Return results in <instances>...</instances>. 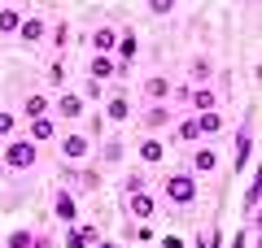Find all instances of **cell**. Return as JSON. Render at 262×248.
<instances>
[{"instance_id":"e0dca14e","label":"cell","mask_w":262,"mask_h":248,"mask_svg":"<svg viewBox=\"0 0 262 248\" xmlns=\"http://www.w3.org/2000/svg\"><path fill=\"white\" fill-rule=\"evenodd\" d=\"M114 74H118V61H114V57H101V53H92V61H88V79L105 83V79H114Z\"/></svg>"},{"instance_id":"7402d4cb","label":"cell","mask_w":262,"mask_h":248,"mask_svg":"<svg viewBox=\"0 0 262 248\" xmlns=\"http://www.w3.org/2000/svg\"><path fill=\"white\" fill-rule=\"evenodd\" d=\"M0 248H39V235L27 231V227H18V231H9V235L0 239Z\"/></svg>"},{"instance_id":"ac0fdd59","label":"cell","mask_w":262,"mask_h":248,"mask_svg":"<svg viewBox=\"0 0 262 248\" xmlns=\"http://www.w3.org/2000/svg\"><path fill=\"white\" fill-rule=\"evenodd\" d=\"M27 139H31V144H48V139H57V122H53V118L27 122Z\"/></svg>"},{"instance_id":"f35d334b","label":"cell","mask_w":262,"mask_h":248,"mask_svg":"<svg viewBox=\"0 0 262 248\" xmlns=\"http://www.w3.org/2000/svg\"><path fill=\"white\" fill-rule=\"evenodd\" d=\"M0 239H5V235H0Z\"/></svg>"},{"instance_id":"836d02e7","label":"cell","mask_w":262,"mask_h":248,"mask_svg":"<svg viewBox=\"0 0 262 248\" xmlns=\"http://www.w3.org/2000/svg\"><path fill=\"white\" fill-rule=\"evenodd\" d=\"M75 231H79V235H83V244H96V239H101V231H96L92 222H83V227H75Z\"/></svg>"},{"instance_id":"9c48e42d","label":"cell","mask_w":262,"mask_h":248,"mask_svg":"<svg viewBox=\"0 0 262 248\" xmlns=\"http://www.w3.org/2000/svg\"><path fill=\"white\" fill-rule=\"evenodd\" d=\"M18 39H22L27 48L44 44V39H48V22L39 18V13H27V18H22V27H18Z\"/></svg>"},{"instance_id":"d590c367","label":"cell","mask_w":262,"mask_h":248,"mask_svg":"<svg viewBox=\"0 0 262 248\" xmlns=\"http://www.w3.org/2000/svg\"><path fill=\"white\" fill-rule=\"evenodd\" d=\"M162 248H188V244H184L179 235H162Z\"/></svg>"},{"instance_id":"1f68e13d","label":"cell","mask_w":262,"mask_h":248,"mask_svg":"<svg viewBox=\"0 0 262 248\" xmlns=\"http://www.w3.org/2000/svg\"><path fill=\"white\" fill-rule=\"evenodd\" d=\"M245 213L258 218V183H249V192H245Z\"/></svg>"},{"instance_id":"ba28073f","label":"cell","mask_w":262,"mask_h":248,"mask_svg":"<svg viewBox=\"0 0 262 248\" xmlns=\"http://www.w3.org/2000/svg\"><path fill=\"white\" fill-rule=\"evenodd\" d=\"M170 96H175V83L166 74H149L144 79V101L149 105H170Z\"/></svg>"},{"instance_id":"6da1fadb","label":"cell","mask_w":262,"mask_h":248,"mask_svg":"<svg viewBox=\"0 0 262 248\" xmlns=\"http://www.w3.org/2000/svg\"><path fill=\"white\" fill-rule=\"evenodd\" d=\"M162 196H166V205H192L201 196V179L192 170H170L162 183Z\"/></svg>"},{"instance_id":"30bf717a","label":"cell","mask_w":262,"mask_h":248,"mask_svg":"<svg viewBox=\"0 0 262 248\" xmlns=\"http://www.w3.org/2000/svg\"><path fill=\"white\" fill-rule=\"evenodd\" d=\"M127 213L136 222H149L153 213H158V196L153 192H136V196H127Z\"/></svg>"},{"instance_id":"277c9868","label":"cell","mask_w":262,"mask_h":248,"mask_svg":"<svg viewBox=\"0 0 262 248\" xmlns=\"http://www.w3.org/2000/svg\"><path fill=\"white\" fill-rule=\"evenodd\" d=\"M61 179L70 192H101V165H66Z\"/></svg>"},{"instance_id":"f546056e","label":"cell","mask_w":262,"mask_h":248,"mask_svg":"<svg viewBox=\"0 0 262 248\" xmlns=\"http://www.w3.org/2000/svg\"><path fill=\"white\" fill-rule=\"evenodd\" d=\"M101 161H122V139H105V144H101Z\"/></svg>"},{"instance_id":"4dcf8cb0","label":"cell","mask_w":262,"mask_h":248,"mask_svg":"<svg viewBox=\"0 0 262 248\" xmlns=\"http://www.w3.org/2000/svg\"><path fill=\"white\" fill-rule=\"evenodd\" d=\"M179 0H149V13H158V18H166V13H175Z\"/></svg>"},{"instance_id":"cb8c5ba5","label":"cell","mask_w":262,"mask_h":248,"mask_svg":"<svg viewBox=\"0 0 262 248\" xmlns=\"http://www.w3.org/2000/svg\"><path fill=\"white\" fill-rule=\"evenodd\" d=\"M192 118H196L201 139H210V135H219V131H223V113H219V109H210V113H192Z\"/></svg>"},{"instance_id":"74e56055","label":"cell","mask_w":262,"mask_h":248,"mask_svg":"<svg viewBox=\"0 0 262 248\" xmlns=\"http://www.w3.org/2000/svg\"><path fill=\"white\" fill-rule=\"evenodd\" d=\"M88 248H118V244H110V239H96V244H88Z\"/></svg>"},{"instance_id":"4fadbf2b","label":"cell","mask_w":262,"mask_h":248,"mask_svg":"<svg viewBox=\"0 0 262 248\" xmlns=\"http://www.w3.org/2000/svg\"><path fill=\"white\" fill-rule=\"evenodd\" d=\"M114 44H118V27H114V22H101V27L92 31V53L114 57Z\"/></svg>"},{"instance_id":"603a6c76","label":"cell","mask_w":262,"mask_h":248,"mask_svg":"<svg viewBox=\"0 0 262 248\" xmlns=\"http://www.w3.org/2000/svg\"><path fill=\"white\" fill-rule=\"evenodd\" d=\"M188 79H192V87L210 83V79H214V61H210V57H192V65H188Z\"/></svg>"},{"instance_id":"484cf974","label":"cell","mask_w":262,"mask_h":248,"mask_svg":"<svg viewBox=\"0 0 262 248\" xmlns=\"http://www.w3.org/2000/svg\"><path fill=\"white\" fill-rule=\"evenodd\" d=\"M175 139H184V144H201V131H196V118H184L175 127Z\"/></svg>"},{"instance_id":"d6a6232c","label":"cell","mask_w":262,"mask_h":248,"mask_svg":"<svg viewBox=\"0 0 262 248\" xmlns=\"http://www.w3.org/2000/svg\"><path fill=\"white\" fill-rule=\"evenodd\" d=\"M61 248H88V244H83V235L70 227V231H66V239H61Z\"/></svg>"},{"instance_id":"5b68a950","label":"cell","mask_w":262,"mask_h":248,"mask_svg":"<svg viewBox=\"0 0 262 248\" xmlns=\"http://www.w3.org/2000/svg\"><path fill=\"white\" fill-rule=\"evenodd\" d=\"M188 170H192L196 179H210V175H219V148L214 144H192V157H188Z\"/></svg>"},{"instance_id":"5bb4252c","label":"cell","mask_w":262,"mask_h":248,"mask_svg":"<svg viewBox=\"0 0 262 248\" xmlns=\"http://www.w3.org/2000/svg\"><path fill=\"white\" fill-rule=\"evenodd\" d=\"M53 113V101H48V92H27V101H22V118L35 122V118H48Z\"/></svg>"},{"instance_id":"8d00e7d4","label":"cell","mask_w":262,"mask_h":248,"mask_svg":"<svg viewBox=\"0 0 262 248\" xmlns=\"http://www.w3.org/2000/svg\"><path fill=\"white\" fill-rule=\"evenodd\" d=\"M245 244H249V231H241V235H236V239H232L227 248H245Z\"/></svg>"},{"instance_id":"52a82bcc","label":"cell","mask_w":262,"mask_h":248,"mask_svg":"<svg viewBox=\"0 0 262 248\" xmlns=\"http://www.w3.org/2000/svg\"><path fill=\"white\" fill-rule=\"evenodd\" d=\"M53 113H57L61 122H79V118L88 113V105H83V96H79V92H61V96L53 101Z\"/></svg>"},{"instance_id":"44dd1931","label":"cell","mask_w":262,"mask_h":248,"mask_svg":"<svg viewBox=\"0 0 262 248\" xmlns=\"http://www.w3.org/2000/svg\"><path fill=\"white\" fill-rule=\"evenodd\" d=\"M22 18H27V13H22L18 5H0V35H18Z\"/></svg>"},{"instance_id":"d6986e66","label":"cell","mask_w":262,"mask_h":248,"mask_svg":"<svg viewBox=\"0 0 262 248\" xmlns=\"http://www.w3.org/2000/svg\"><path fill=\"white\" fill-rule=\"evenodd\" d=\"M249 153H253V127L245 122V127H241V135H236V157H232V165H236V170H245Z\"/></svg>"},{"instance_id":"3957f363","label":"cell","mask_w":262,"mask_h":248,"mask_svg":"<svg viewBox=\"0 0 262 248\" xmlns=\"http://www.w3.org/2000/svg\"><path fill=\"white\" fill-rule=\"evenodd\" d=\"M57 153H61L66 165H83L88 157H92V139H88L83 131H66L61 144H57Z\"/></svg>"},{"instance_id":"e575fe53","label":"cell","mask_w":262,"mask_h":248,"mask_svg":"<svg viewBox=\"0 0 262 248\" xmlns=\"http://www.w3.org/2000/svg\"><path fill=\"white\" fill-rule=\"evenodd\" d=\"M83 96H92V101H101V96H105V87H101L96 79H88V83H83Z\"/></svg>"},{"instance_id":"f1b7e54d","label":"cell","mask_w":262,"mask_h":248,"mask_svg":"<svg viewBox=\"0 0 262 248\" xmlns=\"http://www.w3.org/2000/svg\"><path fill=\"white\" fill-rule=\"evenodd\" d=\"M13 131H18V113L0 109V139H13Z\"/></svg>"},{"instance_id":"4316f807","label":"cell","mask_w":262,"mask_h":248,"mask_svg":"<svg viewBox=\"0 0 262 248\" xmlns=\"http://www.w3.org/2000/svg\"><path fill=\"white\" fill-rule=\"evenodd\" d=\"M48 39H53L57 53H66V44H70V22H57V27H48Z\"/></svg>"},{"instance_id":"7a4b0ae2","label":"cell","mask_w":262,"mask_h":248,"mask_svg":"<svg viewBox=\"0 0 262 248\" xmlns=\"http://www.w3.org/2000/svg\"><path fill=\"white\" fill-rule=\"evenodd\" d=\"M0 161H5V170H13V175L35 170V165H39V144H31L27 135H22V139H9L5 153H0Z\"/></svg>"},{"instance_id":"8992f818","label":"cell","mask_w":262,"mask_h":248,"mask_svg":"<svg viewBox=\"0 0 262 248\" xmlns=\"http://www.w3.org/2000/svg\"><path fill=\"white\" fill-rule=\"evenodd\" d=\"M114 61H118V74H127L131 70V61H136V57H140V35H136V31L131 27H122L118 31V44H114Z\"/></svg>"},{"instance_id":"7c38bea8","label":"cell","mask_w":262,"mask_h":248,"mask_svg":"<svg viewBox=\"0 0 262 248\" xmlns=\"http://www.w3.org/2000/svg\"><path fill=\"white\" fill-rule=\"evenodd\" d=\"M188 109H192V113H210V109H219V92L210 87V83L192 87V92H188Z\"/></svg>"},{"instance_id":"9a60e30c","label":"cell","mask_w":262,"mask_h":248,"mask_svg":"<svg viewBox=\"0 0 262 248\" xmlns=\"http://www.w3.org/2000/svg\"><path fill=\"white\" fill-rule=\"evenodd\" d=\"M136 153H140V161H144V165H158V161H166V139L144 135L140 144H136Z\"/></svg>"},{"instance_id":"d4e9b609","label":"cell","mask_w":262,"mask_h":248,"mask_svg":"<svg viewBox=\"0 0 262 248\" xmlns=\"http://www.w3.org/2000/svg\"><path fill=\"white\" fill-rule=\"evenodd\" d=\"M122 192H127V196H136V192H149V175H144V170H131V175L122 179Z\"/></svg>"},{"instance_id":"8fae6325","label":"cell","mask_w":262,"mask_h":248,"mask_svg":"<svg viewBox=\"0 0 262 248\" xmlns=\"http://www.w3.org/2000/svg\"><path fill=\"white\" fill-rule=\"evenodd\" d=\"M170 122H175V109H170V105H149V109L140 113V127L149 131H162V127H170Z\"/></svg>"},{"instance_id":"ffe728a7","label":"cell","mask_w":262,"mask_h":248,"mask_svg":"<svg viewBox=\"0 0 262 248\" xmlns=\"http://www.w3.org/2000/svg\"><path fill=\"white\" fill-rule=\"evenodd\" d=\"M101 118L105 122H127L131 118V101H127V96H110V101H105V113H101Z\"/></svg>"},{"instance_id":"2e32d148","label":"cell","mask_w":262,"mask_h":248,"mask_svg":"<svg viewBox=\"0 0 262 248\" xmlns=\"http://www.w3.org/2000/svg\"><path fill=\"white\" fill-rule=\"evenodd\" d=\"M53 213H57L61 222H70V227H75L79 209H75V192H70V187H57V196H53Z\"/></svg>"},{"instance_id":"83f0119b","label":"cell","mask_w":262,"mask_h":248,"mask_svg":"<svg viewBox=\"0 0 262 248\" xmlns=\"http://www.w3.org/2000/svg\"><path fill=\"white\" fill-rule=\"evenodd\" d=\"M44 79L53 83V87H61V83H66V57H57V61H48V70H44Z\"/></svg>"}]
</instances>
